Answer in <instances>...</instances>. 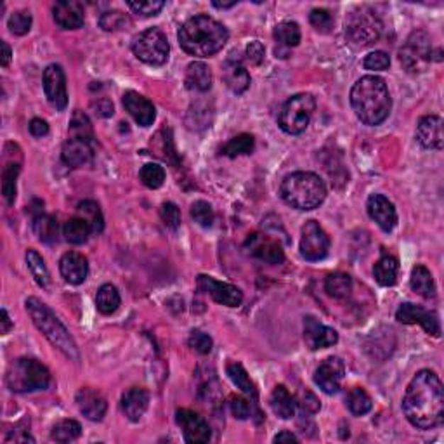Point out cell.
Masks as SVG:
<instances>
[{
	"label": "cell",
	"mask_w": 444,
	"mask_h": 444,
	"mask_svg": "<svg viewBox=\"0 0 444 444\" xmlns=\"http://www.w3.org/2000/svg\"><path fill=\"white\" fill-rule=\"evenodd\" d=\"M403 411L413 427L428 431L444 422L443 382L431 370L413 377L403 397Z\"/></svg>",
	"instance_id": "6da1fadb"
},
{
	"label": "cell",
	"mask_w": 444,
	"mask_h": 444,
	"mask_svg": "<svg viewBox=\"0 0 444 444\" xmlns=\"http://www.w3.org/2000/svg\"><path fill=\"white\" fill-rule=\"evenodd\" d=\"M350 106L365 126L375 127L385 122L392 108L385 80L377 75H366L357 80L350 89Z\"/></svg>",
	"instance_id": "7a4b0ae2"
},
{
	"label": "cell",
	"mask_w": 444,
	"mask_h": 444,
	"mask_svg": "<svg viewBox=\"0 0 444 444\" xmlns=\"http://www.w3.org/2000/svg\"><path fill=\"white\" fill-rule=\"evenodd\" d=\"M179 44L194 57H210L224 48L229 38V32L217 19L205 16H194L181 26L177 33Z\"/></svg>",
	"instance_id": "3957f363"
},
{
	"label": "cell",
	"mask_w": 444,
	"mask_h": 444,
	"mask_svg": "<svg viewBox=\"0 0 444 444\" xmlns=\"http://www.w3.org/2000/svg\"><path fill=\"white\" fill-rule=\"evenodd\" d=\"M283 201L297 210H314L325 201L326 186L314 172L288 174L279 186Z\"/></svg>",
	"instance_id": "277c9868"
},
{
	"label": "cell",
	"mask_w": 444,
	"mask_h": 444,
	"mask_svg": "<svg viewBox=\"0 0 444 444\" xmlns=\"http://www.w3.org/2000/svg\"><path fill=\"white\" fill-rule=\"evenodd\" d=\"M26 311H28L33 325L44 333V337L48 338L54 348L60 350V353H63L68 360H79V348H77L75 340L70 335L68 328H66L63 323H61V319L44 302L35 297H30L26 301Z\"/></svg>",
	"instance_id": "5b68a950"
},
{
	"label": "cell",
	"mask_w": 444,
	"mask_h": 444,
	"mask_svg": "<svg viewBox=\"0 0 444 444\" xmlns=\"http://www.w3.org/2000/svg\"><path fill=\"white\" fill-rule=\"evenodd\" d=\"M7 387L18 394L45 391L50 385V373L44 365L32 357H19L9 365L6 373Z\"/></svg>",
	"instance_id": "8992f818"
},
{
	"label": "cell",
	"mask_w": 444,
	"mask_h": 444,
	"mask_svg": "<svg viewBox=\"0 0 444 444\" xmlns=\"http://www.w3.org/2000/svg\"><path fill=\"white\" fill-rule=\"evenodd\" d=\"M382 35L380 18L368 7L353 11L345 19V37L356 48H368L375 44Z\"/></svg>",
	"instance_id": "52a82bcc"
},
{
	"label": "cell",
	"mask_w": 444,
	"mask_h": 444,
	"mask_svg": "<svg viewBox=\"0 0 444 444\" xmlns=\"http://www.w3.org/2000/svg\"><path fill=\"white\" fill-rule=\"evenodd\" d=\"M316 110V101L311 94H297L283 104L279 111L278 123L283 132L292 135H299L309 126L313 113Z\"/></svg>",
	"instance_id": "ba28073f"
},
{
	"label": "cell",
	"mask_w": 444,
	"mask_h": 444,
	"mask_svg": "<svg viewBox=\"0 0 444 444\" xmlns=\"http://www.w3.org/2000/svg\"><path fill=\"white\" fill-rule=\"evenodd\" d=\"M132 52L143 63L151 66H162L167 63L170 54V45L167 35L158 28L144 30L132 42Z\"/></svg>",
	"instance_id": "9c48e42d"
},
{
	"label": "cell",
	"mask_w": 444,
	"mask_h": 444,
	"mask_svg": "<svg viewBox=\"0 0 444 444\" xmlns=\"http://www.w3.org/2000/svg\"><path fill=\"white\" fill-rule=\"evenodd\" d=\"M330 250V236L316 221H307L302 228L301 254L306 260L316 262L325 259Z\"/></svg>",
	"instance_id": "30bf717a"
},
{
	"label": "cell",
	"mask_w": 444,
	"mask_h": 444,
	"mask_svg": "<svg viewBox=\"0 0 444 444\" xmlns=\"http://www.w3.org/2000/svg\"><path fill=\"white\" fill-rule=\"evenodd\" d=\"M198 290L212 297L213 302L221 304L226 307H240L243 302V294L238 287L231 285V283L217 282L212 276L200 274L196 279Z\"/></svg>",
	"instance_id": "8fae6325"
},
{
	"label": "cell",
	"mask_w": 444,
	"mask_h": 444,
	"mask_svg": "<svg viewBox=\"0 0 444 444\" xmlns=\"http://www.w3.org/2000/svg\"><path fill=\"white\" fill-rule=\"evenodd\" d=\"M399 60L408 72H420L423 65H427L432 60V49L427 35L422 32L413 33L408 38L406 45L401 49Z\"/></svg>",
	"instance_id": "7c38bea8"
},
{
	"label": "cell",
	"mask_w": 444,
	"mask_h": 444,
	"mask_svg": "<svg viewBox=\"0 0 444 444\" xmlns=\"http://www.w3.org/2000/svg\"><path fill=\"white\" fill-rule=\"evenodd\" d=\"M175 422L181 427L184 441L189 444H200L209 443L212 438V431H210L209 422L201 415L194 413L188 408H181L175 411Z\"/></svg>",
	"instance_id": "4fadbf2b"
},
{
	"label": "cell",
	"mask_w": 444,
	"mask_h": 444,
	"mask_svg": "<svg viewBox=\"0 0 444 444\" xmlns=\"http://www.w3.org/2000/svg\"><path fill=\"white\" fill-rule=\"evenodd\" d=\"M396 319L403 325H420L432 337L441 335V323H439L438 314L411 302L401 304L399 309L396 311Z\"/></svg>",
	"instance_id": "5bb4252c"
},
{
	"label": "cell",
	"mask_w": 444,
	"mask_h": 444,
	"mask_svg": "<svg viewBox=\"0 0 444 444\" xmlns=\"http://www.w3.org/2000/svg\"><path fill=\"white\" fill-rule=\"evenodd\" d=\"M345 377V365L340 357H328L314 372V382L325 394H337Z\"/></svg>",
	"instance_id": "9a60e30c"
},
{
	"label": "cell",
	"mask_w": 444,
	"mask_h": 444,
	"mask_svg": "<svg viewBox=\"0 0 444 444\" xmlns=\"http://www.w3.org/2000/svg\"><path fill=\"white\" fill-rule=\"evenodd\" d=\"M245 250L254 255L255 259L267 264H282L285 260V252H283L282 245L262 233H254L248 236L245 241Z\"/></svg>",
	"instance_id": "2e32d148"
},
{
	"label": "cell",
	"mask_w": 444,
	"mask_h": 444,
	"mask_svg": "<svg viewBox=\"0 0 444 444\" xmlns=\"http://www.w3.org/2000/svg\"><path fill=\"white\" fill-rule=\"evenodd\" d=\"M44 91L49 103L56 110L63 111L68 104V91H66V77L60 65H49L44 72Z\"/></svg>",
	"instance_id": "e0dca14e"
},
{
	"label": "cell",
	"mask_w": 444,
	"mask_h": 444,
	"mask_svg": "<svg viewBox=\"0 0 444 444\" xmlns=\"http://www.w3.org/2000/svg\"><path fill=\"white\" fill-rule=\"evenodd\" d=\"M304 340L311 350L326 349L338 342V333L330 326L319 323L316 318L307 316L304 319Z\"/></svg>",
	"instance_id": "ac0fdd59"
},
{
	"label": "cell",
	"mask_w": 444,
	"mask_h": 444,
	"mask_svg": "<svg viewBox=\"0 0 444 444\" xmlns=\"http://www.w3.org/2000/svg\"><path fill=\"white\" fill-rule=\"evenodd\" d=\"M368 216L377 222V226L384 233H391L397 224V212L396 206L389 198L384 194H372L366 204Z\"/></svg>",
	"instance_id": "d6986e66"
},
{
	"label": "cell",
	"mask_w": 444,
	"mask_h": 444,
	"mask_svg": "<svg viewBox=\"0 0 444 444\" xmlns=\"http://www.w3.org/2000/svg\"><path fill=\"white\" fill-rule=\"evenodd\" d=\"M416 141L426 150H443V118L438 115H427L420 118L416 126Z\"/></svg>",
	"instance_id": "ffe728a7"
},
{
	"label": "cell",
	"mask_w": 444,
	"mask_h": 444,
	"mask_svg": "<svg viewBox=\"0 0 444 444\" xmlns=\"http://www.w3.org/2000/svg\"><path fill=\"white\" fill-rule=\"evenodd\" d=\"M123 106H126L128 115H131L141 127L153 126L155 118H157V110H155L153 103L139 94V92L134 91L126 92V94H123Z\"/></svg>",
	"instance_id": "44dd1931"
},
{
	"label": "cell",
	"mask_w": 444,
	"mask_h": 444,
	"mask_svg": "<svg viewBox=\"0 0 444 444\" xmlns=\"http://www.w3.org/2000/svg\"><path fill=\"white\" fill-rule=\"evenodd\" d=\"M61 158H63V162L68 167H72V169H82V167L92 165V162H94V150H92L91 143L89 141L70 138L68 141L63 144Z\"/></svg>",
	"instance_id": "7402d4cb"
},
{
	"label": "cell",
	"mask_w": 444,
	"mask_h": 444,
	"mask_svg": "<svg viewBox=\"0 0 444 444\" xmlns=\"http://www.w3.org/2000/svg\"><path fill=\"white\" fill-rule=\"evenodd\" d=\"M75 401L82 415L87 416L92 422H101L104 418V415H106V399H104V396L101 392L94 391V389H80L77 392Z\"/></svg>",
	"instance_id": "603a6c76"
},
{
	"label": "cell",
	"mask_w": 444,
	"mask_h": 444,
	"mask_svg": "<svg viewBox=\"0 0 444 444\" xmlns=\"http://www.w3.org/2000/svg\"><path fill=\"white\" fill-rule=\"evenodd\" d=\"M54 21L63 30H79L84 26V6L77 0H63L57 2L52 9Z\"/></svg>",
	"instance_id": "cb8c5ba5"
},
{
	"label": "cell",
	"mask_w": 444,
	"mask_h": 444,
	"mask_svg": "<svg viewBox=\"0 0 444 444\" xmlns=\"http://www.w3.org/2000/svg\"><path fill=\"white\" fill-rule=\"evenodd\" d=\"M60 271L70 285H80L87 279L89 262L79 252H66L60 260Z\"/></svg>",
	"instance_id": "d4e9b609"
},
{
	"label": "cell",
	"mask_w": 444,
	"mask_h": 444,
	"mask_svg": "<svg viewBox=\"0 0 444 444\" xmlns=\"http://www.w3.org/2000/svg\"><path fill=\"white\" fill-rule=\"evenodd\" d=\"M222 80L226 87L236 96L243 94L250 87V73L238 60H231V57L222 65Z\"/></svg>",
	"instance_id": "484cf974"
},
{
	"label": "cell",
	"mask_w": 444,
	"mask_h": 444,
	"mask_svg": "<svg viewBox=\"0 0 444 444\" xmlns=\"http://www.w3.org/2000/svg\"><path fill=\"white\" fill-rule=\"evenodd\" d=\"M150 404V394L143 387L128 389L126 394L122 396V411L131 422H139Z\"/></svg>",
	"instance_id": "4316f807"
},
{
	"label": "cell",
	"mask_w": 444,
	"mask_h": 444,
	"mask_svg": "<svg viewBox=\"0 0 444 444\" xmlns=\"http://www.w3.org/2000/svg\"><path fill=\"white\" fill-rule=\"evenodd\" d=\"M184 84L189 91L196 92H206L212 87V72L205 63L201 61H194L186 68Z\"/></svg>",
	"instance_id": "83f0119b"
},
{
	"label": "cell",
	"mask_w": 444,
	"mask_h": 444,
	"mask_svg": "<svg viewBox=\"0 0 444 444\" xmlns=\"http://www.w3.org/2000/svg\"><path fill=\"white\" fill-rule=\"evenodd\" d=\"M270 403L274 415H278L283 420H290L295 415V410H297L295 396L290 394V391H288L285 385H276L271 394Z\"/></svg>",
	"instance_id": "f1b7e54d"
},
{
	"label": "cell",
	"mask_w": 444,
	"mask_h": 444,
	"mask_svg": "<svg viewBox=\"0 0 444 444\" xmlns=\"http://www.w3.org/2000/svg\"><path fill=\"white\" fill-rule=\"evenodd\" d=\"M410 287L415 294H418L423 299H434L435 297V283L432 278V272L427 270L426 266H415L411 271Z\"/></svg>",
	"instance_id": "f546056e"
},
{
	"label": "cell",
	"mask_w": 444,
	"mask_h": 444,
	"mask_svg": "<svg viewBox=\"0 0 444 444\" xmlns=\"http://www.w3.org/2000/svg\"><path fill=\"white\" fill-rule=\"evenodd\" d=\"M397 272H399V262L392 255L380 257L379 262L373 266V276H375L377 283L382 287L396 285Z\"/></svg>",
	"instance_id": "4dcf8cb0"
},
{
	"label": "cell",
	"mask_w": 444,
	"mask_h": 444,
	"mask_svg": "<svg viewBox=\"0 0 444 444\" xmlns=\"http://www.w3.org/2000/svg\"><path fill=\"white\" fill-rule=\"evenodd\" d=\"M57 221L48 213H38L33 219V233L42 243H54L57 241Z\"/></svg>",
	"instance_id": "1f68e13d"
},
{
	"label": "cell",
	"mask_w": 444,
	"mask_h": 444,
	"mask_svg": "<svg viewBox=\"0 0 444 444\" xmlns=\"http://www.w3.org/2000/svg\"><path fill=\"white\" fill-rule=\"evenodd\" d=\"M96 306L97 311L101 314H106V316L115 313L120 307V294L116 290V287L111 285V283H106V285L101 287L96 295Z\"/></svg>",
	"instance_id": "d6a6232c"
},
{
	"label": "cell",
	"mask_w": 444,
	"mask_h": 444,
	"mask_svg": "<svg viewBox=\"0 0 444 444\" xmlns=\"http://www.w3.org/2000/svg\"><path fill=\"white\" fill-rule=\"evenodd\" d=\"M325 290L333 299H348L353 292V278L345 272H333L325 279Z\"/></svg>",
	"instance_id": "836d02e7"
},
{
	"label": "cell",
	"mask_w": 444,
	"mask_h": 444,
	"mask_svg": "<svg viewBox=\"0 0 444 444\" xmlns=\"http://www.w3.org/2000/svg\"><path fill=\"white\" fill-rule=\"evenodd\" d=\"M91 233H92L91 226L79 216L66 221L63 228V236L66 241H70V243L73 245H84L85 241L89 240V236H91Z\"/></svg>",
	"instance_id": "e575fe53"
},
{
	"label": "cell",
	"mask_w": 444,
	"mask_h": 444,
	"mask_svg": "<svg viewBox=\"0 0 444 444\" xmlns=\"http://www.w3.org/2000/svg\"><path fill=\"white\" fill-rule=\"evenodd\" d=\"M274 38L279 48H297L301 44V28H299L297 23L283 21L279 25H276Z\"/></svg>",
	"instance_id": "d590c367"
},
{
	"label": "cell",
	"mask_w": 444,
	"mask_h": 444,
	"mask_svg": "<svg viewBox=\"0 0 444 444\" xmlns=\"http://www.w3.org/2000/svg\"><path fill=\"white\" fill-rule=\"evenodd\" d=\"M254 148H255L254 135L240 134V135H236V138L229 139V141L222 146L221 153L224 155V157L236 158V157H241V155H250L252 151H254Z\"/></svg>",
	"instance_id": "8d00e7d4"
},
{
	"label": "cell",
	"mask_w": 444,
	"mask_h": 444,
	"mask_svg": "<svg viewBox=\"0 0 444 444\" xmlns=\"http://www.w3.org/2000/svg\"><path fill=\"white\" fill-rule=\"evenodd\" d=\"M79 217H82L92 228V233H101L104 229V217L101 206L92 200H85L77 206Z\"/></svg>",
	"instance_id": "74e56055"
},
{
	"label": "cell",
	"mask_w": 444,
	"mask_h": 444,
	"mask_svg": "<svg viewBox=\"0 0 444 444\" xmlns=\"http://www.w3.org/2000/svg\"><path fill=\"white\" fill-rule=\"evenodd\" d=\"M19 172H21V165L16 162L7 163L2 170V194L6 198L7 205H13L14 200H16V181Z\"/></svg>",
	"instance_id": "f35d334b"
},
{
	"label": "cell",
	"mask_w": 444,
	"mask_h": 444,
	"mask_svg": "<svg viewBox=\"0 0 444 444\" xmlns=\"http://www.w3.org/2000/svg\"><path fill=\"white\" fill-rule=\"evenodd\" d=\"M345 404H348L349 411L357 416L366 415V413L373 408L372 397H370L368 392L361 387L350 389V391L348 392V396H345Z\"/></svg>",
	"instance_id": "ab89813d"
},
{
	"label": "cell",
	"mask_w": 444,
	"mask_h": 444,
	"mask_svg": "<svg viewBox=\"0 0 444 444\" xmlns=\"http://www.w3.org/2000/svg\"><path fill=\"white\" fill-rule=\"evenodd\" d=\"M26 264H28V270L32 272L37 285L42 288H48L50 283V274L44 259H42V255L38 254L37 250H33V248H30V250L26 252Z\"/></svg>",
	"instance_id": "60d3db41"
},
{
	"label": "cell",
	"mask_w": 444,
	"mask_h": 444,
	"mask_svg": "<svg viewBox=\"0 0 444 444\" xmlns=\"http://www.w3.org/2000/svg\"><path fill=\"white\" fill-rule=\"evenodd\" d=\"M70 134H72V138L92 143V139H94V128H92L91 120H89V116L84 111H73L72 120H70Z\"/></svg>",
	"instance_id": "b9f144b4"
},
{
	"label": "cell",
	"mask_w": 444,
	"mask_h": 444,
	"mask_svg": "<svg viewBox=\"0 0 444 444\" xmlns=\"http://www.w3.org/2000/svg\"><path fill=\"white\" fill-rule=\"evenodd\" d=\"M82 434V427L77 420H61L52 428L50 438L57 443H72L79 439Z\"/></svg>",
	"instance_id": "7bdbcfd3"
},
{
	"label": "cell",
	"mask_w": 444,
	"mask_h": 444,
	"mask_svg": "<svg viewBox=\"0 0 444 444\" xmlns=\"http://www.w3.org/2000/svg\"><path fill=\"white\" fill-rule=\"evenodd\" d=\"M228 375H229V379H231L233 384H235L236 387L240 389V391H243L245 394H250L252 397H257L254 382L250 380L247 370H245L240 363L228 365Z\"/></svg>",
	"instance_id": "ee69618b"
},
{
	"label": "cell",
	"mask_w": 444,
	"mask_h": 444,
	"mask_svg": "<svg viewBox=\"0 0 444 444\" xmlns=\"http://www.w3.org/2000/svg\"><path fill=\"white\" fill-rule=\"evenodd\" d=\"M128 25H131V19L120 11H106L99 16V26L104 32H120V30H126Z\"/></svg>",
	"instance_id": "f6af8a7d"
},
{
	"label": "cell",
	"mask_w": 444,
	"mask_h": 444,
	"mask_svg": "<svg viewBox=\"0 0 444 444\" xmlns=\"http://www.w3.org/2000/svg\"><path fill=\"white\" fill-rule=\"evenodd\" d=\"M143 184L150 189H158L165 182V170L158 163H146L139 172Z\"/></svg>",
	"instance_id": "bcb514c9"
},
{
	"label": "cell",
	"mask_w": 444,
	"mask_h": 444,
	"mask_svg": "<svg viewBox=\"0 0 444 444\" xmlns=\"http://www.w3.org/2000/svg\"><path fill=\"white\" fill-rule=\"evenodd\" d=\"M32 23H33V18L30 11H16V13L11 14L9 21H7V26H9L11 33L19 35V37H21V35H26L30 32Z\"/></svg>",
	"instance_id": "7dc6e473"
},
{
	"label": "cell",
	"mask_w": 444,
	"mask_h": 444,
	"mask_svg": "<svg viewBox=\"0 0 444 444\" xmlns=\"http://www.w3.org/2000/svg\"><path fill=\"white\" fill-rule=\"evenodd\" d=\"M191 217L196 224H200L201 228H210L213 224V210L210 204H206L204 200H198L191 205Z\"/></svg>",
	"instance_id": "c3c4849f"
},
{
	"label": "cell",
	"mask_w": 444,
	"mask_h": 444,
	"mask_svg": "<svg viewBox=\"0 0 444 444\" xmlns=\"http://www.w3.org/2000/svg\"><path fill=\"white\" fill-rule=\"evenodd\" d=\"M309 21L319 33H330L333 28V16L328 9H313Z\"/></svg>",
	"instance_id": "681fc988"
},
{
	"label": "cell",
	"mask_w": 444,
	"mask_h": 444,
	"mask_svg": "<svg viewBox=\"0 0 444 444\" xmlns=\"http://www.w3.org/2000/svg\"><path fill=\"white\" fill-rule=\"evenodd\" d=\"M295 403L301 408L302 415H314V413L319 411L321 404H319V399L309 389H302L297 396H295Z\"/></svg>",
	"instance_id": "f907efd6"
},
{
	"label": "cell",
	"mask_w": 444,
	"mask_h": 444,
	"mask_svg": "<svg viewBox=\"0 0 444 444\" xmlns=\"http://www.w3.org/2000/svg\"><path fill=\"white\" fill-rule=\"evenodd\" d=\"M160 217L165 222L167 228H170L172 231L179 229V226H181V210L172 201H165V204L160 206Z\"/></svg>",
	"instance_id": "816d5d0a"
},
{
	"label": "cell",
	"mask_w": 444,
	"mask_h": 444,
	"mask_svg": "<svg viewBox=\"0 0 444 444\" xmlns=\"http://www.w3.org/2000/svg\"><path fill=\"white\" fill-rule=\"evenodd\" d=\"M189 348L193 350H196L198 354H210V350L213 348V342L210 338V335H206L201 332V330H193L188 338Z\"/></svg>",
	"instance_id": "f5cc1de1"
},
{
	"label": "cell",
	"mask_w": 444,
	"mask_h": 444,
	"mask_svg": "<svg viewBox=\"0 0 444 444\" xmlns=\"http://www.w3.org/2000/svg\"><path fill=\"white\" fill-rule=\"evenodd\" d=\"M363 66L365 70H370V72H384V70L391 66V57L384 50H375V52H370L365 57Z\"/></svg>",
	"instance_id": "db71d44e"
},
{
	"label": "cell",
	"mask_w": 444,
	"mask_h": 444,
	"mask_svg": "<svg viewBox=\"0 0 444 444\" xmlns=\"http://www.w3.org/2000/svg\"><path fill=\"white\" fill-rule=\"evenodd\" d=\"M128 7H131V11H134L135 14H141V16L144 18H150V16H157V14L160 13V11L165 7V2H128L127 4Z\"/></svg>",
	"instance_id": "11a10c76"
},
{
	"label": "cell",
	"mask_w": 444,
	"mask_h": 444,
	"mask_svg": "<svg viewBox=\"0 0 444 444\" xmlns=\"http://www.w3.org/2000/svg\"><path fill=\"white\" fill-rule=\"evenodd\" d=\"M229 408H231V413H233V416H235V418H238V420L250 418V415H252L250 401L245 399V397H241V396L231 397Z\"/></svg>",
	"instance_id": "9f6ffc18"
},
{
	"label": "cell",
	"mask_w": 444,
	"mask_h": 444,
	"mask_svg": "<svg viewBox=\"0 0 444 444\" xmlns=\"http://www.w3.org/2000/svg\"><path fill=\"white\" fill-rule=\"evenodd\" d=\"M245 56H247V61H250L252 65L259 66L264 61V56H266V49H264V45L259 40H254L247 45Z\"/></svg>",
	"instance_id": "6f0895ef"
},
{
	"label": "cell",
	"mask_w": 444,
	"mask_h": 444,
	"mask_svg": "<svg viewBox=\"0 0 444 444\" xmlns=\"http://www.w3.org/2000/svg\"><path fill=\"white\" fill-rule=\"evenodd\" d=\"M92 108H94L97 115L103 116V118H108V116L113 115V103L110 99H106V97H101V99L94 101V103H92Z\"/></svg>",
	"instance_id": "680465c9"
},
{
	"label": "cell",
	"mask_w": 444,
	"mask_h": 444,
	"mask_svg": "<svg viewBox=\"0 0 444 444\" xmlns=\"http://www.w3.org/2000/svg\"><path fill=\"white\" fill-rule=\"evenodd\" d=\"M30 132H32V135H35V138H44V135L49 134L48 122L42 118H33L30 122Z\"/></svg>",
	"instance_id": "91938a15"
},
{
	"label": "cell",
	"mask_w": 444,
	"mask_h": 444,
	"mask_svg": "<svg viewBox=\"0 0 444 444\" xmlns=\"http://www.w3.org/2000/svg\"><path fill=\"white\" fill-rule=\"evenodd\" d=\"M272 441L274 443H299V438L294 434V432L283 431V432H279V434H276Z\"/></svg>",
	"instance_id": "94428289"
},
{
	"label": "cell",
	"mask_w": 444,
	"mask_h": 444,
	"mask_svg": "<svg viewBox=\"0 0 444 444\" xmlns=\"http://www.w3.org/2000/svg\"><path fill=\"white\" fill-rule=\"evenodd\" d=\"M0 48H2V57H0V63H2V66H9L11 57H13V50H11L9 44H7L6 40L0 42Z\"/></svg>",
	"instance_id": "6125c7cd"
},
{
	"label": "cell",
	"mask_w": 444,
	"mask_h": 444,
	"mask_svg": "<svg viewBox=\"0 0 444 444\" xmlns=\"http://www.w3.org/2000/svg\"><path fill=\"white\" fill-rule=\"evenodd\" d=\"M11 328H13V323H11L9 314H7L6 309H2V330L0 332H2V335H6Z\"/></svg>",
	"instance_id": "be15d7a7"
},
{
	"label": "cell",
	"mask_w": 444,
	"mask_h": 444,
	"mask_svg": "<svg viewBox=\"0 0 444 444\" xmlns=\"http://www.w3.org/2000/svg\"><path fill=\"white\" fill-rule=\"evenodd\" d=\"M236 0H233V2H212L213 7H217V9H231V7L236 6Z\"/></svg>",
	"instance_id": "e7e4bbea"
}]
</instances>
